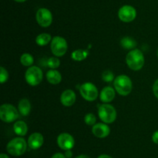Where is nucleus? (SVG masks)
<instances>
[{
	"instance_id": "nucleus-32",
	"label": "nucleus",
	"mask_w": 158,
	"mask_h": 158,
	"mask_svg": "<svg viewBox=\"0 0 158 158\" xmlns=\"http://www.w3.org/2000/svg\"><path fill=\"white\" fill-rule=\"evenodd\" d=\"M75 158H90V157L86 154H80V155H79V156H76Z\"/></svg>"
},
{
	"instance_id": "nucleus-31",
	"label": "nucleus",
	"mask_w": 158,
	"mask_h": 158,
	"mask_svg": "<svg viewBox=\"0 0 158 158\" xmlns=\"http://www.w3.org/2000/svg\"><path fill=\"white\" fill-rule=\"evenodd\" d=\"M97 158H113V157L111 156H110V155H107V154H101V155H100V156H99Z\"/></svg>"
},
{
	"instance_id": "nucleus-7",
	"label": "nucleus",
	"mask_w": 158,
	"mask_h": 158,
	"mask_svg": "<svg viewBox=\"0 0 158 158\" xmlns=\"http://www.w3.org/2000/svg\"><path fill=\"white\" fill-rule=\"evenodd\" d=\"M51 51L56 57H62L66 53L68 44L63 37L56 36L52 38L50 44Z\"/></svg>"
},
{
	"instance_id": "nucleus-1",
	"label": "nucleus",
	"mask_w": 158,
	"mask_h": 158,
	"mask_svg": "<svg viewBox=\"0 0 158 158\" xmlns=\"http://www.w3.org/2000/svg\"><path fill=\"white\" fill-rule=\"evenodd\" d=\"M126 62L127 66L133 71H139L144 64V56L140 50H131L126 57Z\"/></svg>"
},
{
	"instance_id": "nucleus-9",
	"label": "nucleus",
	"mask_w": 158,
	"mask_h": 158,
	"mask_svg": "<svg viewBox=\"0 0 158 158\" xmlns=\"http://www.w3.org/2000/svg\"><path fill=\"white\" fill-rule=\"evenodd\" d=\"M118 17L123 23H131L137 17V10L132 6L125 5L119 9Z\"/></svg>"
},
{
	"instance_id": "nucleus-18",
	"label": "nucleus",
	"mask_w": 158,
	"mask_h": 158,
	"mask_svg": "<svg viewBox=\"0 0 158 158\" xmlns=\"http://www.w3.org/2000/svg\"><path fill=\"white\" fill-rule=\"evenodd\" d=\"M13 130L19 136H26L28 132L27 124L23 121H17L13 125Z\"/></svg>"
},
{
	"instance_id": "nucleus-33",
	"label": "nucleus",
	"mask_w": 158,
	"mask_h": 158,
	"mask_svg": "<svg viewBox=\"0 0 158 158\" xmlns=\"http://www.w3.org/2000/svg\"><path fill=\"white\" fill-rule=\"evenodd\" d=\"M0 158H9V157L7 154H6V153H2L1 154H0Z\"/></svg>"
},
{
	"instance_id": "nucleus-21",
	"label": "nucleus",
	"mask_w": 158,
	"mask_h": 158,
	"mask_svg": "<svg viewBox=\"0 0 158 158\" xmlns=\"http://www.w3.org/2000/svg\"><path fill=\"white\" fill-rule=\"evenodd\" d=\"M88 56V51L86 50L78 49L74 50L71 54V57L73 60L76 61H82L85 60Z\"/></svg>"
},
{
	"instance_id": "nucleus-15",
	"label": "nucleus",
	"mask_w": 158,
	"mask_h": 158,
	"mask_svg": "<svg viewBox=\"0 0 158 158\" xmlns=\"http://www.w3.org/2000/svg\"><path fill=\"white\" fill-rule=\"evenodd\" d=\"M116 95V90L112 87L106 86L102 89L100 93V99L103 103H109L112 102Z\"/></svg>"
},
{
	"instance_id": "nucleus-13",
	"label": "nucleus",
	"mask_w": 158,
	"mask_h": 158,
	"mask_svg": "<svg viewBox=\"0 0 158 158\" xmlns=\"http://www.w3.org/2000/svg\"><path fill=\"white\" fill-rule=\"evenodd\" d=\"M93 134L98 138H105L109 136L110 133V129L106 125V123H96L95 125H93L92 129Z\"/></svg>"
},
{
	"instance_id": "nucleus-8",
	"label": "nucleus",
	"mask_w": 158,
	"mask_h": 158,
	"mask_svg": "<svg viewBox=\"0 0 158 158\" xmlns=\"http://www.w3.org/2000/svg\"><path fill=\"white\" fill-rule=\"evenodd\" d=\"M80 92L83 99L88 102H93L97 99L99 95L98 89L94 84L91 82H85L81 85Z\"/></svg>"
},
{
	"instance_id": "nucleus-12",
	"label": "nucleus",
	"mask_w": 158,
	"mask_h": 158,
	"mask_svg": "<svg viewBox=\"0 0 158 158\" xmlns=\"http://www.w3.org/2000/svg\"><path fill=\"white\" fill-rule=\"evenodd\" d=\"M28 146L32 150H38L44 143V138L40 133H33L29 136L28 139Z\"/></svg>"
},
{
	"instance_id": "nucleus-23",
	"label": "nucleus",
	"mask_w": 158,
	"mask_h": 158,
	"mask_svg": "<svg viewBox=\"0 0 158 158\" xmlns=\"http://www.w3.org/2000/svg\"><path fill=\"white\" fill-rule=\"evenodd\" d=\"M60 60L56 57H49L47 60V66L51 69H56L60 67Z\"/></svg>"
},
{
	"instance_id": "nucleus-24",
	"label": "nucleus",
	"mask_w": 158,
	"mask_h": 158,
	"mask_svg": "<svg viewBox=\"0 0 158 158\" xmlns=\"http://www.w3.org/2000/svg\"><path fill=\"white\" fill-rule=\"evenodd\" d=\"M84 122L85 123L89 125H94L97 122V118H96L95 115H94L93 113H87L84 116Z\"/></svg>"
},
{
	"instance_id": "nucleus-3",
	"label": "nucleus",
	"mask_w": 158,
	"mask_h": 158,
	"mask_svg": "<svg viewBox=\"0 0 158 158\" xmlns=\"http://www.w3.org/2000/svg\"><path fill=\"white\" fill-rule=\"evenodd\" d=\"M114 88L119 94L127 96L131 92L133 88V83L131 79L125 74L119 75L114 79Z\"/></svg>"
},
{
	"instance_id": "nucleus-5",
	"label": "nucleus",
	"mask_w": 158,
	"mask_h": 158,
	"mask_svg": "<svg viewBox=\"0 0 158 158\" xmlns=\"http://www.w3.org/2000/svg\"><path fill=\"white\" fill-rule=\"evenodd\" d=\"M19 118L18 110L11 104H3L0 106V119L7 123L14 122Z\"/></svg>"
},
{
	"instance_id": "nucleus-27",
	"label": "nucleus",
	"mask_w": 158,
	"mask_h": 158,
	"mask_svg": "<svg viewBox=\"0 0 158 158\" xmlns=\"http://www.w3.org/2000/svg\"><path fill=\"white\" fill-rule=\"evenodd\" d=\"M153 92L155 97L158 99V79L154 81V85H153Z\"/></svg>"
},
{
	"instance_id": "nucleus-25",
	"label": "nucleus",
	"mask_w": 158,
	"mask_h": 158,
	"mask_svg": "<svg viewBox=\"0 0 158 158\" xmlns=\"http://www.w3.org/2000/svg\"><path fill=\"white\" fill-rule=\"evenodd\" d=\"M102 79L106 82H111L114 80V73L110 71H105L102 74Z\"/></svg>"
},
{
	"instance_id": "nucleus-19",
	"label": "nucleus",
	"mask_w": 158,
	"mask_h": 158,
	"mask_svg": "<svg viewBox=\"0 0 158 158\" xmlns=\"http://www.w3.org/2000/svg\"><path fill=\"white\" fill-rule=\"evenodd\" d=\"M120 44H121L122 47H123L124 49L131 50L135 49L136 46H137V42L131 37H125L121 39Z\"/></svg>"
},
{
	"instance_id": "nucleus-28",
	"label": "nucleus",
	"mask_w": 158,
	"mask_h": 158,
	"mask_svg": "<svg viewBox=\"0 0 158 158\" xmlns=\"http://www.w3.org/2000/svg\"><path fill=\"white\" fill-rule=\"evenodd\" d=\"M152 141L154 143L158 144V130L154 132L152 135Z\"/></svg>"
},
{
	"instance_id": "nucleus-11",
	"label": "nucleus",
	"mask_w": 158,
	"mask_h": 158,
	"mask_svg": "<svg viewBox=\"0 0 158 158\" xmlns=\"http://www.w3.org/2000/svg\"><path fill=\"white\" fill-rule=\"evenodd\" d=\"M57 144L63 150H72L75 145V139L73 136L68 133H60L57 137Z\"/></svg>"
},
{
	"instance_id": "nucleus-22",
	"label": "nucleus",
	"mask_w": 158,
	"mask_h": 158,
	"mask_svg": "<svg viewBox=\"0 0 158 158\" xmlns=\"http://www.w3.org/2000/svg\"><path fill=\"white\" fill-rule=\"evenodd\" d=\"M20 62L25 67H31L34 62L33 57L29 53H25L22 54L20 57Z\"/></svg>"
},
{
	"instance_id": "nucleus-34",
	"label": "nucleus",
	"mask_w": 158,
	"mask_h": 158,
	"mask_svg": "<svg viewBox=\"0 0 158 158\" xmlns=\"http://www.w3.org/2000/svg\"><path fill=\"white\" fill-rule=\"evenodd\" d=\"M14 1L16 2H24L26 0H14Z\"/></svg>"
},
{
	"instance_id": "nucleus-26",
	"label": "nucleus",
	"mask_w": 158,
	"mask_h": 158,
	"mask_svg": "<svg viewBox=\"0 0 158 158\" xmlns=\"http://www.w3.org/2000/svg\"><path fill=\"white\" fill-rule=\"evenodd\" d=\"M8 78H9V73H8L7 70L5 69L3 67L0 68V82L2 84L5 83L7 81Z\"/></svg>"
},
{
	"instance_id": "nucleus-16",
	"label": "nucleus",
	"mask_w": 158,
	"mask_h": 158,
	"mask_svg": "<svg viewBox=\"0 0 158 158\" xmlns=\"http://www.w3.org/2000/svg\"><path fill=\"white\" fill-rule=\"evenodd\" d=\"M46 79L51 85H58L62 81V75L56 69H51L46 73Z\"/></svg>"
},
{
	"instance_id": "nucleus-17",
	"label": "nucleus",
	"mask_w": 158,
	"mask_h": 158,
	"mask_svg": "<svg viewBox=\"0 0 158 158\" xmlns=\"http://www.w3.org/2000/svg\"><path fill=\"white\" fill-rule=\"evenodd\" d=\"M18 109L22 116H28L31 111V104L29 99H22L18 104Z\"/></svg>"
},
{
	"instance_id": "nucleus-6",
	"label": "nucleus",
	"mask_w": 158,
	"mask_h": 158,
	"mask_svg": "<svg viewBox=\"0 0 158 158\" xmlns=\"http://www.w3.org/2000/svg\"><path fill=\"white\" fill-rule=\"evenodd\" d=\"M43 74L42 70L37 66H31L26 70L25 79L31 86H37L43 81Z\"/></svg>"
},
{
	"instance_id": "nucleus-2",
	"label": "nucleus",
	"mask_w": 158,
	"mask_h": 158,
	"mask_svg": "<svg viewBox=\"0 0 158 158\" xmlns=\"http://www.w3.org/2000/svg\"><path fill=\"white\" fill-rule=\"evenodd\" d=\"M28 143L23 137H15L11 139L6 146V150L10 155L14 156H22L27 149Z\"/></svg>"
},
{
	"instance_id": "nucleus-10",
	"label": "nucleus",
	"mask_w": 158,
	"mask_h": 158,
	"mask_svg": "<svg viewBox=\"0 0 158 158\" xmlns=\"http://www.w3.org/2000/svg\"><path fill=\"white\" fill-rule=\"evenodd\" d=\"M35 20L42 27H48L52 22V15L46 8H40L35 13Z\"/></svg>"
},
{
	"instance_id": "nucleus-30",
	"label": "nucleus",
	"mask_w": 158,
	"mask_h": 158,
	"mask_svg": "<svg viewBox=\"0 0 158 158\" xmlns=\"http://www.w3.org/2000/svg\"><path fill=\"white\" fill-rule=\"evenodd\" d=\"M64 154H65V156H66V158H72L73 152L71 151V150H66V152H65Z\"/></svg>"
},
{
	"instance_id": "nucleus-29",
	"label": "nucleus",
	"mask_w": 158,
	"mask_h": 158,
	"mask_svg": "<svg viewBox=\"0 0 158 158\" xmlns=\"http://www.w3.org/2000/svg\"><path fill=\"white\" fill-rule=\"evenodd\" d=\"M51 158H66L65 154L62 153H56L51 156Z\"/></svg>"
},
{
	"instance_id": "nucleus-14",
	"label": "nucleus",
	"mask_w": 158,
	"mask_h": 158,
	"mask_svg": "<svg viewBox=\"0 0 158 158\" xmlns=\"http://www.w3.org/2000/svg\"><path fill=\"white\" fill-rule=\"evenodd\" d=\"M76 93L71 89H66L60 96V102L64 106H72L76 102Z\"/></svg>"
},
{
	"instance_id": "nucleus-35",
	"label": "nucleus",
	"mask_w": 158,
	"mask_h": 158,
	"mask_svg": "<svg viewBox=\"0 0 158 158\" xmlns=\"http://www.w3.org/2000/svg\"><path fill=\"white\" fill-rule=\"evenodd\" d=\"M157 57H158V50H157Z\"/></svg>"
},
{
	"instance_id": "nucleus-20",
	"label": "nucleus",
	"mask_w": 158,
	"mask_h": 158,
	"mask_svg": "<svg viewBox=\"0 0 158 158\" xmlns=\"http://www.w3.org/2000/svg\"><path fill=\"white\" fill-rule=\"evenodd\" d=\"M52 39L51 38L50 34L43 33H41L37 36L36 38H35V43L39 46H46L49 42L52 41Z\"/></svg>"
},
{
	"instance_id": "nucleus-4",
	"label": "nucleus",
	"mask_w": 158,
	"mask_h": 158,
	"mask_svg": "<svg viewBox=\"0 0 158 158\" xmlns=\"http://www.w3.org/2000/svg\"><path fill=\"white\" fill-rule=\"evenodd\" d=\"M98 115L103 122L110 124L114 122L117 119V111L113 105L110 104H102L98 106Z\"/></svg>"
}]
</instances>
